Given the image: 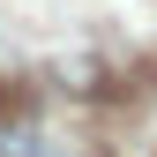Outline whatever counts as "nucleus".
I'll list each match as a JSON object with an SVG mask.
<instances>
[{"label": "nucleus", "mask_w": 157, "mask_h": 157, "mask_svg": "<svg viewBox=\"0 0 157 157\" xmlns=\"http://www.w3.org/2000/svg\"><path fill=\"white\" fill-rule=\"evenodd\" d=\"M0 112H8V82H0Z\"/></svg>", "instance_id": "f257e3e1"}]
</instances>
